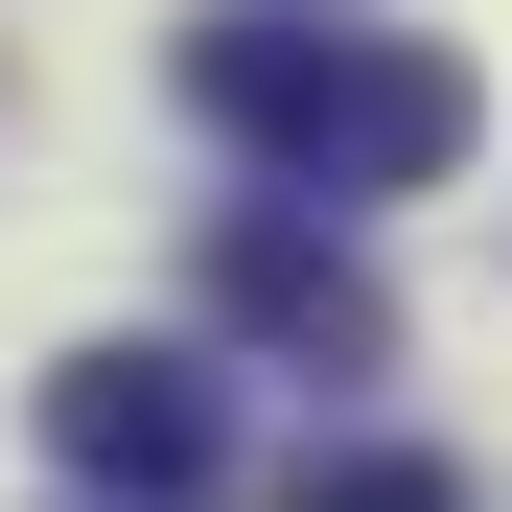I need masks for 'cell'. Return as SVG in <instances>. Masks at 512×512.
<instances>
[{
    "label": "cell",
    "instance_id": "6da1fadb",
    "mask_svg": "<svg viewBox=\"0 0 512 512\" xmlns=\"http://www.w3.org/2000/svg\"><path fill=\"white\" fill-rule=\"evenodd\" d=\"M187 117L256 163V187H326V210H396V187H443L466 163V70L443 47H396V24H187Z\"/></svg>",
    "mask_w": 512,
    "mask_h": 512
},
{
    "label": "cell",
    "instance_id": "7a4b0ae2",
    "mask_svg": "<svg viewBox=\"0 0 512 512\" xmlns=\"http://www.w3.org/2000/svg\"><path fill=\"white\" fill-rule=\"evenodd\" d=\"M210 326H256V350H303V373H396V280L326 210H233L210 233Z\"/></svg>",
    "mask_w": 512,
    "mask_h": 512
},
{
    "label": "cell",
    "instance_id": "277c9868",
    "mask_svg": "<svg viewBox=\"0 0 512 512\" xmlns=\"http://www.w3.org/2000/svg\"><path fill=\"white\" fill-rule=\"evenodd\" d=\"M303 512H466V466H419V443H373V466H326Z\"/></svg>",
    "mask_w": 512,
    "mask_h": 512
},
{
    "label": "cell",
    "instance_id": "3957f363",
    "mask_svg": "<svg viewBox=\"0 0 512 512\" xmlns=\"http://www.w3.org/2000/svg\"><path fill=\"white\" fill-rule=\"evenodd\" d=\"M47 466L163 512V489H210V466H233V396H210L187 350H70V373H47Z\"/></svg>",
    "mask_w": 512,
    "mask_h": 512
}]
</instances>
